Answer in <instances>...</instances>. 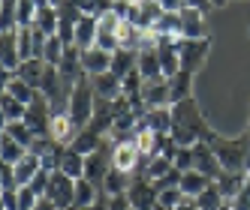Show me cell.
Masks as SVG:
<instances>
[{
    "mask_svg": "<svg viewBox=\"0 0 250 210\" xmlns=\"http://www.w3.org/2000/svg\"><path fill=\"white\" fill-rule=\"evenodd\" d=\"M69 210H84V207H79V204H73V207H69Z\"/></svg>",
    "mask_w": 250,
    "mask_h": 210,
    "instance_id": "obj_46",
    "label": "cell"
},
{
    "mask_svg": "<svg viewBox=\"0 0 250 210\" xmlns=\"http://www.w3.org/2000/svg\"><path fill=\"white\" fill-rule=\"evenodd\" d=\"M0 135H9L12 141H19V144L27 147V150L33 147V141H37V135L24 126V120H21V123H3V132H0Z\"/></svg>",
    "mask_w": 250,
    "mask_h": 210,
    "instance_id": "obj_30",
    "label": "cell"
},
{
    "mask_svg": "<svg viewBox=\"0 0 250 210\" xmlns=\"http://www.w3.org/2000/svg\"><path fill=\"white\" fill-rule=\"evenodd\" d=\"M45 198L55 204L58 210H69L76 204V180L66 177L63 171H51V183H48Z\"/></svg>",
    "mask_w": 250,
    "mask_h": 210,
    "instance_id": "obj_4",
    "label": "cell"
},
{
    "mask_svg": "<svg viewBox=\"0 0 250 210\" xmlns=\"http://www.w3.org/2000/svg\"><path fill=\"white\" fill-rule=\"evenodd\" d=\"M45 36H58V27H61V15H58V3H40L37 6V24Z\"/></svg>",
    "mask_w": 250,
    "mask_h": 210,
    "instance_id": "obj_16",
    "label": "cell"
},
{
    "mask_svg": "<svg viewBox=\"0 0 250 210\" xmlns=\"http://www.w3.org/2000/svg\"><path fill=\"white\" fill-rule=\"evenodd\" d=\"M40 201H42V198H40L30 186H21V189H19V210H37Z\"/></svg>",
    "mask_w": 250,
    "mask_h": 210,
    "instance_id": "obj_38",
    "label": "cell"
},
{
    "mask_svg": "<svg viewBox=\"0 0 250 210\" xmlns=\"http://www.w3.org/2000/svg\"><path fill=\"white\" fill-rule=\"evenodd\" d=\"M48 183H51V171H45V168H42V171L37 174V177H33V183H30V189H33V192H37V195H40V198H45V192H48Z\"/></svg>",
    "mask_w": 250,
    "mask_h": 210,
    "instance_id": "obj_39",
    "label": "cell"
},
{
    "mask_svg": "<svg viewBox=\"0 0 250 210\" xmlns=\"http://www.w3.org/2000/svg\"><path fill=\"white\" fill-rule=\"evenodd\" d=\"M211 183L214 180H208L205 174H199V171H184V177H181V183H178V189L184 192V198H199Z\"/></svg>",
    "mask_w": 250,
    "mask_h": 210,
    "instance_id": "obj_23",
    "label": "cell"
},
{
    "mask_svg": "<svg viewBox=\"0 0 250 210\" xmlns=\"http://www.w3.org/2000/svg\"><path fill=\"white\" fill-rule=\"evenodd\" d=\"M0 204L3 210H19V189H0Z\"/></svg>",
    "mask_w": 250,
    "mask_h": 210,
    "instance_id": "obj_41",
    "label": "cell"
},
{
    "mask_svg": "<svg viewBox=\"0 0 250 210\" xmlns=\"http://www.w3.org/2000/svg\"><path fill=\"white\" fill-rule=\"evenodd\" d=\"M0 114H3V123H21L27 114V105H21L19 99H12L9 93L0 96Z\"/></svg>",
    "mask_w": 250,
    "mask_h": 210,
    "instance_id": "obj_28",
    "label": "cell"
},
{
    "mask_svg": "<svg viewBox=\"0 0 250 210\" xmlns=\"http://www.w3.org/2000/svg\"><path fill=\"white\" fill-rule=\"evenodd\" d=\"M142 105L148 111L154 108H172V99H169V81L160 78V81H145L142 87Z\"/></svg>",
    "mask_w": 250,
    "mask_h": 210,
    "instance_id": "obj_9",
    "label": "cell"
},
{
    "mask_svg": "<svg viewBox=\"0 0 250 210\" xmlns=\"http://www.w3.org/2000/svg\"><path fill=\"white\" fill-rule=\"evenodd\" d=\"M169 171H172V162L166 159V156H154V159L148 162V168H145V174H142V177L151 180V183H157V180H163Z\"/></svg>",
    "mask_w": 250,
    "mask_h": 210,
    "instance_id": "obj_31",
    "label": "cell"
},
{
    "mask_svg": "<svg viewBox=\"0 0 250 210\" xmlns=\"http://www.w3.org/2000/svg\"><path fill=\"white\" fill-rule=\"evenodd\" d=\"M15 12H19V0H3V3H0V33H6V30H15V27H19V18H15Z\"/></svg>",
    "mask_w": 250,
    "mask_h": 210,
    "instance_id": "obj_32",
    "label": "cell"
},
{
    "mask_svg": "<svg viewBox=\"0 0 250 210\" xmlns=\"http://www.w3.org/2000/svg\"><path fill=\"white\" fill-rule=\"evenodd\" d=\"M97 33H100V18H84L76 24V48L79 51H87V48H97Z\"/></svg>",
    "mask_w": 250,
    "mask_h": 210,
    "instance_id": "obj_14",
    "label": "cell"
},
{
    "mask_svg": "<svg viewBox=\"0 0 250 210\" xmlns=\"http://www.w3.org/2000/svg\"><path fill=\"white\" fill-rule=\"evenodd\" d=\"M100 192H103V189H100L97 183H91V180H84V177L76 180V204L84 207V210H87V207H94V204L103 198Z\"/></svg>",
    "mask_w": 250,
    "mask_h": 210,
    "instance_id": "obj_29",
    "label": "cell"
},
{
    "mask_svg": "<svg viewBox=\"0 0 250 210\" xmlns=\"http://www.w3.org/2000/svg\"><path fill=\"white\" fill-rule=\"evenodd\" d=\"M211 54V39H181L178 42V57H181V69L196 75L208 63Z\"/></svg>",
    "mask_w": 250,
    "mask_h": 210,
    "instance_id": "obj_2",
    "label": "cell"
},
{
    "mask_svg": "<svg viewBox=\"0 0 250 210\" xmlns=\"http://www.w3.org/2000/svg\"><path fill=\"white\" fill-rule=\"evenodd\" d=\"M136 69H139V75L145 78V81H160V78H163V66H160L157 51H142Z\"/></svg>",
    "mask_w": 250,
    "mask_h": 210,
    "instance_id": "obj_26",
    "label": "cell"
},
{
    "mask_svg": "<svg viewBox=\"0 0 250 210\" xmlns=\"http://www.w3.org/2000/svg\"><path fill=\"white\" fill-rule=\"evenodd\" d=\"M21 66V51H19V27L0 33V69L3 72H19Z\"/></svg>",
    "mask_w": 250,
    "mask_h": 210,
    "instance_id": "obj_7",
    "label": "cell"
},
{
    "mask_svg": "<svg viewBox=\"0 0 250 210\" xmlns=\"http://www.w3.org/2000/svg\"><path fill=\"white\" fill-rule=\"evenodd\" d=\"M133 180H136V177H130V174H124V171L112 168V171H109V177L103 180V195H105V198L127 195V192H130V186H133Z\"/></svg>",
    "mask_w": 250,
    "mask_h": 210,
    "instance_id": "obj_17",
    "label": "cell"
},
{
    "mask_svg": "<svg viewBox=\"0 0 250 210\" xmlns=\"http://www.w3.org/2000/svg\"><path fill=\"white\" fill-rule=\"evenodd\" d=\"M91 84H94V93H97V99H100V102H118V99L124 96L121 78H115L112 72H105V75H97V78H91Z\"/></svg>",
    "mask_w": 250,
    "mask_h": 210,
    "instance_id": "obj_12",
    "label": "cell"
},
{
    "mask_svg": "<svg viewBox=\"0 0 250 210\" xmlns=\"http://www.w3.org/2000/svg\"><path fill=\"white\" fill-rule=\"evenodd\" d=\"M94 111H97V93H94V84L91 78H82L73 84V90H69V99H66V114L69 120H73V126L82 132L91 126V120H94Z\"/></svg>",
    "mask_w": 250,
    "mask_h": 210,
    "instance_id": "obj_1",
    "label": "cell"
},
{
    "mask_svg": "<svg viewBox=\"0 0 250 210\" xmlns=\"http://www.w3.org/2000/svg\"><path fill=\"white\" fill-rule=\"evenodd\" d=\"M139 66V54H136V51H127V48H118L115 51V54H112V75L115 78H127L130 72H133V69Z\"/></svg>",
    "mask_w": 250,
    "mask_h": 210,
    "instance_id": "obj_22",
    "label": "cell"
},
{
    "mask_svg": "<svg viewBox=\"0 0 250 210\" xmlns=\"http://www.w3.org/2000/svg\"><path fill=\"white\" fill-rule=\"evenodd\" d=\"M82 69H84L87 78L112 72V54L103 48H87V51H82Z\"/></svg>",
    "mask_w": 250,
    "mask_h": 210,
    "instance_id": "obj_10",
    "label": "cell"
},
{
    "mask_svg": "<svg viewBox=\"0 0 250 210\" xmlns=\"http://www.w3.org/2000/svg\"><path fill=\"white\" fill-rule=\"evenodd\" d=\"M63 54H66V45L58 39V36H48V42H45V51H42V60L48 63V66H61V60H63Z\"/></svg>",
    "mask_w": 250,
    "mask_h": 210,
    "instance_id": "obj_33",
    "label": "cell"
},
{
    "mask_svg": "<svg viewBox=\"0 0 250 210\" xmlns=\"http://www.w3.org/2000/svg\"><path fill=\"white\" fill-rule=\"evenodd\" d=\"M145 126L157 135H172V126H175V117H172V108H154L145 114Z\"/></svg>",
    "mask_w": 250,
    "mask_h": 210,
    "instance_id": "obj_21",
    "label": "cell"
},
{
    "mask_svg": "<svg viewBox=\"0 0 250 210\" xmlns=\"http://www.w3.org/2000/svg\"><path fill=\"white\" fill-rule=\"evenodd\" d=\"M112 162L118 171L130 174V177H139V168H142V153L136 147L133 138H127V141H118L115 150H112Z\"/></svg>",
    "mask_w": 250,
    "mask_h": 210,
    "instance_id": "obj_6",
    "label": "cell"
},
{
    "mask_svg": "<svg viewBox=\"0 0 250 210\" xmlns=\"http://www.w3.org/2000/svg\"><path fill=\"white\" fill-rule=\"evenodd\" d=\"M175 210H199V207H196V198H184V201L178 204Z\"/></svg>",
    "mask_w": 250,
    "mask_h": 210,
    "instance_id": "obj_43",
    "label": "cell"
},
{
    "mask_svg": "<svg viewBox=\"0 0 250 210\" xmlns=\"http://www.w3.org/2000/svg\"><path fill=\"white\" fill-rule=\"evenodd\" d=\"M40 171H42V159H40V156H33V153H27L24 159L15 165V180H19V189L21 186H30L33 177H37Z\"/></svg>",
    "mask_w": 250,
    "mask_h": 210,
    "instance_id": "obj_24",
    "label": "cell"
},
{
    "mask_svg": "<svg viewBox=\"0 0 250 210\" xmlns=\"http://www.w3.org/2000/svg\"><path fill=\"white\" fill-rule=\"evenodd\" d=\"M61 171L66 174V177H73V180H82L84 177V156L76 153L73 147H66L63 156H61Z\"/></svg>",
    "mask_w": 250,
    "mask_h": 210,
    "instance_id": "obj_27",
    "label": "cell"
},
{
    "mask_svg": "<svg viewBox=\"0 0 250 210\" xmlns=\"http://www.w3.org/2000/svg\"><path fill=\"white\" fill-rule=\"evenodd\" d=\"M105 141H109V138H103L100 132H94L91 126H87V129H82V132L76 135V141L69 144V147H73L76 153H82V156H91V153L103 150V147H105Z\"/></svg>",
    "mask_w": 250,
    "mask_h": 210,
    "instance_id": "obj_19",
    "label": "cell"
},
{
    "mask_svg": "<svg viewBox=\"0 0 250 210\" xmlns=\"http://www.w3.org/2000/svg\"><path fill=\"white\" fill-rule=\"evenodd\" d=\"M172 165L181 171V174H184V171H193V165H196V153H193V147H178Z\"/></svg>",
    "mask_w": 250,
    "mask_h": 210,
    "instance_id": "obj_37",
    "label": "cell"
},
{
    "mask_svg": "<svg viewBox=\"0 0 250 210\" xmlns=\"http://www.w3.org/2000/svg\"><path fill=\"white\" fill-rule=\"evenodd\" d=\"M193 153H196V165H193V171L205 174L208 180H217L220 174H223V168H220V162H217V156H214V150H211L205 141L196 144V147H193Z\"/></svg>",
    "mask_w": 250,
    "mask_h": 210,
    "instance_id": "obj_11",
    "label": "cell"
},
{
    "mask_svg": "<svg viewBox=\"0 0 250 210\" xmlns=\"http://www.w3.org/2000/svg\"><path fill=\"white\" fill-rule=\"evenodd\" d=\"M27 153L30 150L21 147L19 141H12L9 135H0V165H19Z\"/></svg>",
    "mask_w": 250,
    "mask_h": 210,
    "instance_id": "obj_25",
    "label": "cell"
},
{
    "mask_svg": "<svg viewBox=\"0 0 250 210\" xmlns=\"http://www.w3.org/2000/svg\"><path fill=\"white\" fill-rule=\"evenodd\" d=\"M181 39H211L205 12L196 6L193 0H187V6L181 9Z\"/></svg>",
    "mask_w": 250,
    "mask_h": 210,
    "instance_id": "obj_5",
    "label": "cell"
},
{
    "mask_svg": "<svg viewBox=\"0 0 250 210\" xmlns=\"http://www.w3.org/2000/svg\"><path fill=\"white\" fill-rule=\"evenodd\" d=\"M112 150H115V144L105 141L103 150H97V153H91V156H84V180L97 183L100 189H103V180L109 177V171L115 168V162H112Z\"/></svg>",
    "mask_w": 250,
    "mask_h": 210,
    "instance_id": "obj_3",
    "label": "cell"
},
{
    "mask_svg": "<svg viewBox=\"0 0 250 210\" xmlns=\"http://www.w3.org/2000/svg\"><path fill=\"white\" fill-rule=\"evenodd\" d=\"M166 81H169V99H172V105H178V102H184V99L193 96V75L184 72V69L178 75L166 78Z\"/></svg>",
    "mask_w": 250,
    "mask_h": 210,
    "instance_id": "obj_20",
    "label": "cell"
},
{
    "mask_svg": "<svg viewBox=\"0 0 250 210\" xmlns=\"http://www.w3.org/2000/svg\"><path fill=\"white\" fill-rule=\"evenodd\" d=\"M127 198H130L133 210H157V198H160V192H157V186H154L151 180L136 177V180H133V186H130V192H127Z\"/></svg>",
    "mask_w": 250,
    "mask_h": 210,
    "instance_id": "obj_8",
    "label": "cell"
},
{
    "mask_svg": "<svg viewBox=\"0 0 250 210\" xmlns=\"http://www.w3.org/2000/svg\"><path fill=\"white\" fill-rule=\"evenodd\" d=\"M3 93H9L12 99H19L21 105H30L33 99H37L40 90H33L30 84H24L19 75H12V72H3Z\"/></svg>",
    "mask_w": 250,
    "mask_h": 210,
    "instance_id": "obj_13",
    "label": "cell"
},
{
    "mask_svg": "<svg viewBox=\"0 0 250 210\" xmlns=\"http://www.w3.org/2000/svg\"><path fill=\"white\" fill-rule=\"evenodd\" d=\"M226 201H223V195H220V189H217V183H211L199 198H196V207L199 210H220Z\"/></svg>",
    "mask_w": 250,
    "mask_h": 210,
    "instance_id": "obj_34",
    "label": "cell"
},
{
    "mask_svg": "<svg viewBox=\"0 0 250 210\" xmlns=\"http://www.w3.org/2000/svg\"><path fill=\"white\" fill-rule=\"evenodd\" d=\"M214 183H217V189H220L223 201H226V204H232V201L238 198V192L244 189V183H247V171H244V174H232V171H223V174H220V177L214 180Z\"/></svg>",
    "mask_w": 250,
    "mask_h": 210,
    "instance_id": "obj_15",
    "label": "cell"
},
{
    "mask_svg": "<svg viewBox=\"0 0 250 210\" xmlns=\"http://www.w3.org/2000/svg\"><path fill=\"white\" fill-rule=\"evenodd\" d=\"M45 69H48L45 60L33 57V60H24V63L19 66V72H15V75H19L24 84H30L33 90H40V87H42V78H45Z\"/></svg>",
    "mask_w": 250,
    "mask_h": 210,
    "instance_id": "obj_18",
    "label": "cell"
},
{
    "mask_svg": "<svg viewBox=\"0 0 250 210\" xmlns=\"http://www.w3.org/2000/svg\"><path fill=\"white\" fill-rule=\"evenodd\" d=\"M37 6L33 0H19V12H15V18H19V27H33L37 24Z\"/></svg>",
    "mask_w": 250,
    "mask_h": 210,
    "instance_id": "obj_35",
    "label": "cell"
},
{
    "mask_svg": "<svg viewBox=\"0 0 250 210\" xmlns=\"http://www.w3.org/2000/svg\"><path fill=\"white\" fill-rule=\"evenodd\" d=\"M87 210H109V198H105V195H103V198H100V201H97L94 207H87Z\"/></svg>",
    "mask_w": 250,
    "mask_h": 210,
    "instance_id": "obj_44",
    "label": "cell"
},
{
    "mask_svg": "<svg viewBox=\"0 0 250 210\" xmlns=\"http://www.w3.org/2000/svg\"><path fill=\"white\" fill-rule=\"evenodd\" d=\"M0 189H19V180H15V165H0Z\"/></svg>",
    "mask_w": 250,
    "mask_h": 210,
    "instance_id": "obj_40",
    "label": "cell"
},
{
    "mask_svg": "<svg viewBox=\"0 0 250 210\" xmlns=\"http://www.w3.org/2000/svg\"><path fill=\"white\" fill-rule=\"evenodd\" d=\"M109 210H133V204L127 195H118V198H109Z\"/></svg>",
    "mask_w": 250,
    "mask_h": 210,
    "instance_id": "obj_42",
    "label": "cell"
},
{
    "mask_svg": "<svg viewBox=\"0 0 250 210\" xmlns=\"http://www.w3.org/2000/svg\"><path fill=\"white\" fill-rule=\"evenodd\" d=\"M157 210H166V207H157Z\"/></svg>",
    "mask_w": 250,
    "mask_h": 210,
    "instance_id": "obj_47",
    "label": "cell"
},
{
    "mask_svg": "<svg viewBox=\"0 0 250 210\" xmlns=\"http://www.w3.org/2000/svg\"><path fill=\"white\" fill-rule=\"evenodd\" d=\"M37 210H58V207H55V204H51V201H48V198H42V201H40V204H37Z\"/></svg>",
    "mask_w": 250,
    "mask_h": 210,
    "instance_id": "obj_45",
    "label": "cell"
},
{
    "mask_svg": "<svg viewBox=\"0 0 250 210\" xmlns=\"http://www.w3.org/2000/svg\"><path fill=\"white\" fill-rule=\"evenodd\" d=\"M184 201V192L178 189V186H169V189H163L160 192V198H157V207H166V210H175L178 204Z\"/></svg>",
    "mask_w": 250,
    "mask_h": 210,
    "instance_id": "obj_36",
    "label": "cell"
}]
</instances>
